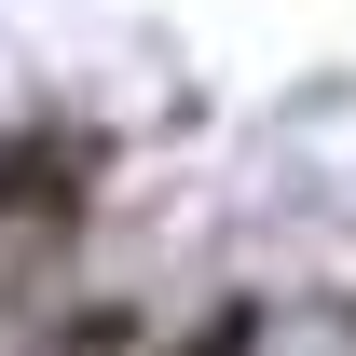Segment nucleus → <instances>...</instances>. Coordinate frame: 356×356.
<instances>
[{"label":"nucleus","mask_w":356,"mask_h":356,"mask_svg":"<svg viewBox=\"0 0 356 356\" xmlns=\"http://www.w3.org/2000/svg\"><path fill=\"white\" fill-rule=\"evenodd\" d=\"M0 356H356V0H0Z\"/></svg>","instance_id":"nucleus-1"}]
</instances>
